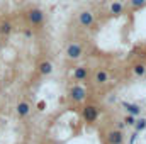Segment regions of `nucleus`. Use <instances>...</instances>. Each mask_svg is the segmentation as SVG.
<instances>
[{"label":"nucleus","instance_id":"18","mask_svg":"<svg viewBox=\"0 0 146 144\" xmlns=\"http://www.w3.org/2000/svg\"><path fill=\"white\" fill-rule=\"evenodd\" d=\"M136 137H138V132H134L133 136H131V139H129V144H133L134 141H136Z\"/></svg>","mask_w":146,"mask_h":144},{"label":"nucleus","instance_id":"10","mask_svg":"<svg viewBox=\"0 0 146 144\" xmlns=\"http://www.w3.org/2000/svg\"><path fill=\"white\" fill-rule=\"evenodd\" d=\"M122 107L126 108V112H127V114H131V115H139V114H141V107H139V105H136V104L122 102Z\"/></svg>","mask_w":146,"mask_h":144},{"label":"nucleus","instance_id":"12","mask_svg":"<svg viewBox=\"0 0 146 144\" xmlns=\"http://www.w3.org/2000/svg\"><path fill=\"white\" fill-rule=\"evenodd\" d=\"M12 32V24L9 20H2L0 22V34L2 36H9Z\"/></svg>","mask_w":146,"mask_h":144},{"label":"nucleus","instance_id":"9","mask_svg":"<svg viewBox=\"0 0 146 144\" xmlns=\"http://www.w3.org/2000/svg\"><path fill=\"white\" fill-rule=\"evenodd\" d=\"M29 110H31V105H29L27 102H19L17 107H15V112H17L19 117H26V115L29 114Z\"/></svg>","mask_w":146,"mask_h":144},{"label":"nucleus","instance_id":"17","mask_svg":"<svg viewBox=\"0 0 146 144\" xmlns=\"http://www.w3.org/2000/svg\"><path fill=\"white\" fill-rule=\"evenodd\" d=\"M124 122H126L127 126H134V122H136V115L127 114V115H126V119H124Z\"/></svg>","mask_w":146,"mask_h":144},{"label":"nucleus","instance_id":"15","mask_svg":"<svg viewBox=\"0 0 146 144\" xmlns=\"http://www.w3.org/2000/svg\"><path fill=\"white\" fill-rule=\"evenodd\" d=\"M134 129H136V132L145 131L146 129V119H139V120H136V122H134Z\"/></svg>","mask_w":146,"mask_h":144},{"label":"nucleus","instance_id":"7","mask_svg":"<svg viewBox=\"0 0 146 144\" xmlns=\"http://www.w3.org/2000/svg\"><path fill=\"white\" fill-rule=\"evenodd\" d=\"M94 80H95V83H97V85H104V83H107V80H109V73L106 71L104 68H100V70H97V71H95Z\"/></svg>","mask_w":146,"mask_h":144},{"label":"nucleus","instance_id":"1","mask_svg":"<svg viewBox=\"0 0 146 144\" xmlns=\"http://www.w3.org/2000/svg\"><path fill=\"white\" fill-rule=\"evenodd\" d=\"M26 19H27V22L31 26H41L44 22V12L41 9H37V7H33V9H29L26 12Z\"/></svg>","mask_w":146,"mask_h":144},{"label":"nucleus","instance_id":"3","mask_svg":"<svg viewBox=\"0 0 146 144\" xmlns=\"http://www.w3.org/2000/svg\"><path fill=\"white\" fill-rule=\"evenodd\" d=\"M94 22H95V17H94V14L90 10H82L78 14V24L82 27H90Z\"/></svg>","mask_w":146,"mask_h":144},{"label":"nucleus","instance_id":"11","mask_svg":"<svg viewBox=\"0 0 146 144\" xmlns=\"http://www.w3.org/2000/svg\"><path fill=\"white\" fill-rule=\"evenodd\" d=\"M39 73L41 75H51L53 73V65L49 61H41L39 63Z\"/></svg>","mask_w":146,"mask_h":144},{"label":"nucleus","instance_id":"2","mask_svg":"<svg viewBox=\"0 0 146 144\" xmlns=\"http://www.w3.org/2000/svg\"><path fill=\"white\" fill-rule=\"evenodd\" d=\"M82 115L87 122H95L99 119V108L95 105H85L83 110H82Z\"/></svg>","mask_w":146,"mask_h":144},{"label":"nucleus","instance_id":"13","mask_svg":"<svg viewBox=\"0 0 146 144\" xmlns=\"http://www.w3.org/2000/svg\"><path fill=\"white\" fill-rule=\"evenodd\" d=\"M133 71H134L136 76H145L146 75V66L143 65V63H138V65L133 66Z\"/></svg>","mask_w":146,"mask_h":144},{"label":"nucleus","instance_id":"16","mask_svg":"<svg viewBox=\"0 0 146 144\" xmlns=\"http://www.w3.org/2000/svg\"><path fill=\"white\" fill-rule=\"evenodd\" d=\"M129 5L133 9H141L146 5V0H129Z\"/></svg>","mask_w":146,"mask_h":144},{"label":"nucleus","instance_id":"14","mask_svg":"<svg viewBox=\"0 0 146 144\" xmlns=\"http://www.w3.org/2000/svg\"><path fill=\"white\" fill-rule=\"evenodd\" d=\"M122 3L121 2H114L112 5H110V14H114V15H119V14H122Z\"/></svg>","mask_w":146,"mask_h":144},{"label":"nucleus","instance_id":"8","mask_svg":"<svg viewBox=\"0 0 146 144\" xmlns=\"http://www.w3.org/2000/svg\"><path fill=\"white\" fill-rule=\"evenodd\" d=\"M87 76H88V70H87L85 66H78V68L73 71V78H75V80H78V81L87 80Z\"/></svg>","mask_w":146,"mask_h":144},{"label":"nucleus","instance_id":"6","mask_svg":"<svg viewBox=\"0 0 146 144\" xmlns=\"http://www.w3.org/2000/svg\"><path fill=\"white\" fill-rule=\"evenodd\" d=\"M107 141L109 144H122L124 143V136L119 129H112L107 132Z\"/></svg>","mask_w":146,"mask_h":144},{"label":"nucleus","instance_id":"4","mask_svg":"<svg viewBox=\"0 0 146 144\" xmlns=\"http://www.w3.org/2000/svg\"><path fill=\"white\" fill-rule=\"evenodd\" d=\"M82 53H83V49H82V46L78 42H70L68 48H66V56L70 59H78L82 56Z\"/></svg>","mask_w":146,"mask_h":144},{"label":"nucleus","instance_id":"5","mask_svg":"<svg viewBox=\"0 0 146 144\" xmlns=\"http://www.w3.org/2000/svg\"><path fill=\"white\" fill-rule=\"evenodd\" d=\"M70 97H72V100H75V102H83L85 97H87V90L83 87H80V85H75L72 90H70Z\"/></svg>","mask_w":146,"mask_h":144}]
</instances>
